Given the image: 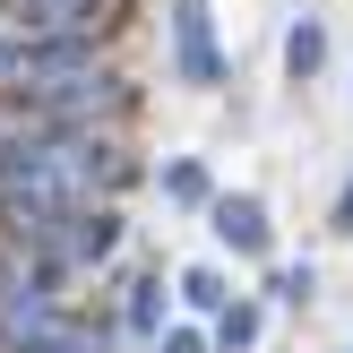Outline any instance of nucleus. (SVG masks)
I'll return each mask as SVG.
<instances>
[{"instance_id": "nucleus-1", "label": "nucleus", "mask_w": 353, "mask_h": 353, "mask_svg": "<svg viewBox=\"0 0 353 353\" xmlns=\"http://www.w3.org/2000/svg\"><path fill=\"white\" fill-rule=\"evenodd\" d=\"M43 327H52V285L0 268V336H9V345H34Z\"/></svg>"}, {"instance_id": "nucleus-2", "label": "nucleus", "mask_w": 353, "mask_h": 353, "mask_svg": "<svg viewBox=\"0 0 353 353\" xmlns=\"http://www.w3.org/2000/svg\"><path fill=\"white\" fill-rule=\"evenodd\" d=\"M172 52H181L190 86H216V26H207V0H172Z\"/></svg>"}, {"instance_id": "nucleus-3", "label": "nucleus", "mask_w": 353, "mask_h": 353, "mask_svg": "<svg viewBox=\"0 0 353 353\" xmlns=\"http://www.w3.org/2000/svg\"><path fill=\"white\" fill-rule=\"evenodd\" d=\"M207 207H216V241H224L233 259H268V250H276L268 207H259V199H207Z\"/></svg>"}, {"instance_id": "nucleus-4", "label": "nucleus", "mask_w": 353, "mask_h": 353, "mask_svg": "<svg viewBox=\"0 0 353 353\" xmlns=\"http://www.w3.org/2000/svg\"><path fill=\"white\" fill-rule=\"evenodd\" d=\"M285 69H293V86L327 69V26H319V17H302V26L285 34Z\"/></svg>"}, {"instance_id": "nucleus-5", "label": "nucleus", "mask_w": 353, "mask_h": 353, "mask_svg": "<svg viewBox=\"0 0 353 353\" xmlns=\"http://www.w3.org/2000/svg\"><path fill=\"white\" fill-rule=\"evenodd\" d=\"M216 345H224V353H241V345H259V310H250V302H241V310L224 302V310H216Z\"/></svg>"}, {"instance_id": "nucleus-6", "label": "nucleus", "mask_w": 353, "mask_h": 353, "mask_svg": "<svg viewBox=\"0 0 353 353\" xmlns=\"http://www.w3.org/2000/svg\"><path fill=\"white\" fill-rule=\"evenodd\" d=\"M164 199H181V207H207L216 190H207V172H199V164H164Z\"/></svg>"}, {"instance_id": "nucleus-7", "label": "nucleus", "mask_w": 353, "mask_h": 353, "mask_svg": "<svg viewBox=\"0 0 353 353\" xmlns=\"http://www.w3.org/2000/svg\"><path fill=\"white\" fill-rule=\"evenodd\" d=\"M181 302H190V310H224V276H216V268H190V276H181Z\"/></svg>"}, {"instance_id": "nucleus-8", "label": "nucleus", "mask_w": 353, "mask_h": 353, "mask_svg": "<svg viewBox=\"0 0 353 353\" xmlns=\"http://www.w3.org/2000/svg\"><path fill=\"white\" fill-rule=\"evenodd\" d=\"M130 327H138V336L164 327V285H138V293H130Z\"/></svg>"}, {"instance_id": "nucleus-9", "label": "nucleus", "mask_w": 353, "mask_h": 353, "mask_svg": "<svg viewBox=\"0 0 353 353\" xmlns=\"http://www.w3.org/2000/svg\"><path fill=\"white\" fill-rule=\"evenodd\" d=\"M17 353H103L95 336H78V327H43L34 345H17Z\"/></svg>"}, {"instance_id": "nucleus-10", "label": "nucleus", "mask_w": 353, "mask_h": 353, "mask_svg": "<svg viewBox=\"0 0 353 353\" xmlns=\"http://www.w3.org/2000/svg\"><path fill=\"white\" fill-rule=\"evenodd\" d=\"M164 353H207V345H199V327H172V336H164Z\"/></svg>"}, {"instance_id": "nucleus-11", "label": "nucleus", "mask_w": 353, "mask_h": 353, "mask_svg": "<svg viewBox=\"0 0 353 353\" xmlns=\"http://www.w3.org/2000/svg\"><path fill=\"white\" fill-rule=\"evenodd\" d=\"M336 233H353V181H345V199H336Z\"/></svg>"}]
</instances>
